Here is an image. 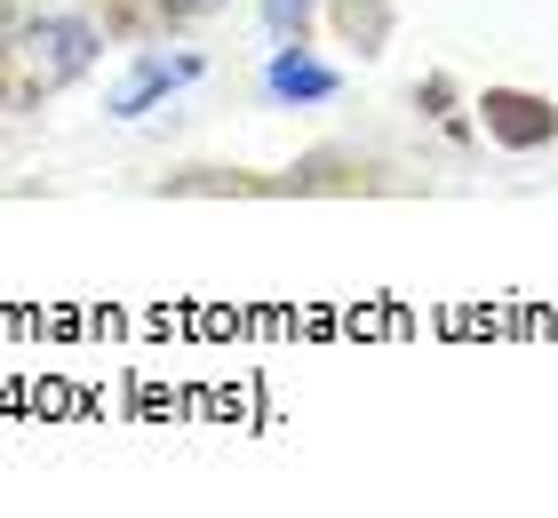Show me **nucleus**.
<instances>
[{
	"instance_id": "1",
	"label": "nucleus",
	"mask_w": 558,
	"mask_h": 518,
	"mask_svg": "<svg viewBox=\"0 0 558 518\" xmlns=\"http://www.w3.org/2000/svg\"><path fill=\"white\" fill-rule=\"evenodd\" d=\"M112 57V33L88 0H0V128L48 112Z\"/></svg>"
},
{
	"instance_id": "2",
	"label": "nucleus",
	"mask_w": 558,
	"mask_h": 518,
	"mask_svg": "<svg viewBox=\"0 0 558 518\" xmlns=\"http://www.w3.org/2000/svg\"><path fill=\"white\" fill-rule=\"evenodd\" d=\"M88 9L105 16L112 48H151V40H175V33L216 24L232 0H88Z\"/></svg>"
},
{
	"instance_id": "3",
	"label": "nucleus",
	"mask_w": 558,
	"mask_h": 518,
	"mask_svg": "<svg viewBox=\"0 0 558 518\" xmlns=\"http://www.w3.org/2000/svg\"><path fill=\"white\" fill-rule=\"evenodd\" d=\"M271 88H279V96H327L336 81H327L319 64H295V57H279V64H271Z\"/></svg>"
}]
</instances>
